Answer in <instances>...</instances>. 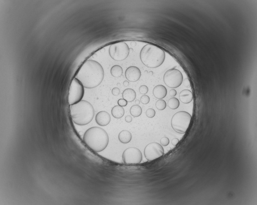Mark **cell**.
Instances as JSON below:
<instances>
[{
  "instance_id": "13",
  "label": "cell",
  "mask_w": 257,
  "mask_h": 205,
  "mask_svg": "<svg viewBox=\"0 0 257 205\" xmlns=\"http://www.w3.org/2000/svg\"><path fill=\"white\" fill-rule=\"evenodd\" d=\"M179 98L183 104H189L193 100V93L188 90H183L179 94Z\"/></svg>"
},
{
  "instance_id": "17",
  "label": "cell",
  "mask_w": 257,
  "mask_h": 205,
  "mask_svg": "<svg viewBox=\"0 0 257 205\" xmlns=\"http://www.w3.org/2000/svg\"><path fill=\"white\" fill-rule=\"evenodd\" d=\"M112 114L114 118L118 119L122 118L124 114V108L119 105L114 106L112 109Z\"/></svg>"
},
{
  "instance_id": "21",
  "label": "cell",
  "mask_w": 257,
  "mask_h": 205,
  "mask_svg": "<svg viewBox=\"0 0 257 205\" xmlns=\"http://www.w3.org/2000/svg\"><path fill=\"white\" fill-rule=\"evenodd\" d=\"M156 106L157 109L160 110H164L166 108V101L162 99H160L156 102Z\"/></svg>"
},
{
  "instance_id": "5",
  "label": "cell",
  "mask_w": 257,
  "mask_h": 205,
  "mask_svg": "<svg viewBox=\"0 0 257 205\" xmlns=\"http://www.w3.org/2000/svg\"><path fill=\"white\" fill-rule=\"evenodd\" d=\"M192 118L191 115L187 112H178L172 118V127L177 133L182 134L185 133L190 124Z\"/></svg>"
},
{
  "instance_id": "26",
  "label": "cell",
  "mask_w": 257,
  "mask_h": 205,
  "mask_svg": "<svg viewBox=\"0 0 257 205\" xmlns=\"http://www.w3.org/2000/svg\"><path fill=\"white\" fill-rule=\"evenodd\" d=\"M128 102L124 99H120L118 101V104L119 106L121 107H124L128 105Z\"/></svg>"
},
{
  "instance_id": "2",
  "label": "cell",
  "mask_w": 257,
  "mask_h": 205,
  "mask_svg": "<svg viewBox=\"0 0 257 205\" xmlns=\"http://www.w3.org/2000/svg\"><path fill=\"white\" fill-rule=\"evenodd\" d=\"M83 140L89 148L95 152L105 150L109 143V137L105 130L100 127H94L85 132Z\"/></svg>"
},
{
  "instance_id": "1",
  "label": "cell",
  "mask_w": 257,
  "mask_h": 205,
  "mask_svg": "<svg viewBox=\"0 0 257 205\" xmlns=\"http://www.w3.org/2000/svg\"><path fill=\"white\" fill-rule=\"evenodd\" d=\"M104 69L96 61L89 60L81 66L75 78L79 80L84 87L93 88L101 83L104 78Z\"/></svg>"
},
{
  "instance_id": "32",
  "label": "cell",
  "mask_w": 257,
  "mask_h": 205,
  "mask_svg": "<svg viewBox=\"0 0 257 205\" xmlns=\"http://www.w3.org/2000/svg\"><path fill=\"white\" fill-rule=\"evenodd\" d=\"M123 85H124V86L127 87V86H128L129 85V82L128 81H124V82H123Z\"/></svg>"
},
{
  "instance_id": "12",
  "label": "cell",
  "mask_w": 257,
  "mask_h": 205,
  "mask_svg": "<svg viewBox=\"0 0 257 205\" xmlns=\"http://www.w3.org/2000/svg\"><path fill=\"white\" fill-rule=\"evenodd\" d=\"M95 121L99 125L105 126L110 123V116L107 112L103 111L97 113L95 118Z\"/></svg>"
},
{
  "instance_id": "4",
  "label": "cell",
  "mask_w": 257,
  "mask_h": 205,
  "mask_svg": "<svg viewBox=\"0 0 257 205\" xmlns=\"http://www.w3.org/2000/svg\"><path fill=\"white\" fill-rule=\"evenodd\" d=\"M165 51L153 44L145 46L140 53L141 62L144 65L150 68L160 67L165 61Z\"/></svg>"
},
{
  "instance_id": "36",
  "label": "cell",
  "mask_w": 257,
  "mask_h": 205,
  "mask_svg": "<svg viewBox=\"0 0 257 205\" xmlns=\"http://www.w3.org/2000/svg\"><path fill=\"white\" fill-rule=\"evenodd\" d=\"M167 151H170V150H171V148H170V147L168 148V149H167Z\"/></svg>"
},
{
  "instance_id": "22",
  "label": "cell",
  "mask_w": 257,
  "mask_h": 205,
  "mask_svg": "<svg viewBox=\"0 0 257 205\" xmlns=\"http://www.w3.org/2000/svg\"><path fill=\"white\" fill-rule=\"evenodd\" d=\"M146 115L149 118H152L155 117L156 115V112L154 109L152 108H149L147 109L146 113Z\"/></svg>"
},
{
  "instance_id": "10",
  "label": "cell",
  "mask_w": 257,
  "mask_h": 205,
  "mask_svg": "<svg viewBox=\"0 0 257 205\" xmlns=\"http://www.w3.org/2000/svg\"><path fill=\"white\" fill-rule=\"evenodd\" d=\"M144 154L148 161H153L163 156V147L157 142H151L145 148Z\"/></svg>"
},
{
  "instance_id": "23",
  "label": "cell",
  "mask_w": 257,
  "mask_h": 205,
  "mask_svg": "<svg viewBox=\"0 0 257 205\" xmlns=\"http://www.w3.org/2000/svg\"><path fill=\"white\" fill-rule=\"evenodd\" d=\"M141 102L143 104H148L150 101V98L148 96L146 95H144L141 96Z\"/></svg>"
},
{
  "instance_id": "30",
  "label": "cell",
  "mask_w": 257,
  "mask_h": 205,
  "mask_svg": "<svg viewBox=\"0 0 257 205\" xmlns=\"http://www.w3.org/2000/svg\"><path fill=\"white\" fill-rule=\"evenodd\" d=\"M169 93H170V96H176V95H177L176 90H174V89H172V90H170Z\"/></svg>"
},
{
  "instance_id": "27",
  "label": "cell",
  "mask_w": 257,
  "mask_h": 205,
  "mask_svg": "<svg viewBox=\"0 0 257 205\" xmlns=\"http://www.w3.org/2000/svg\"><path fill=\"white\" fill-rule=\"evenodd\" d=\"M112 93L114 96H118L120 94V90L119 88H114L112 90Z\"/></svg>"
},
{
  "instance_id": "3",
  "label": "cell",
  "mask_w": 257,
  "mask_h": 205,
  "mask_svg": "<svg viewBox=\"0 0 257 205\" xmlns=\"http://www.w3.org/2000/svg\"><path fill=\"white\" fill-rule=\"evenodd\" d=\"M70 114L74 123L78 125L89 124L93 119L95 110L89 102L85 100L70 105Z\"/></svg>"
},
{
  "instance_id": "33",
  "label": "cell",
  "mask_w": 257,
  "mask_h": 205,
  "mask_svg": "<svg viewBox=\"0 0 257 205\" xmlns=\"http://www.w3.org/2000/svg\"><path fill=\"white\" fill-rule=\"evenodd\" d=\"M135 104L137 105H139L140 104V100H137L135 101Z\"/></svg>"
},
{
  "instance_id": "8",
  "label": "cell",
  "mask_w": 257,
  "mask_h": 205,
  "mask_svg": "<svg viewBox=\"0 0 257 205\" xmlns=\"http://www.w3.org/2000/svg\"><path fill=\"white\" fill-rule=\"evenodd\" d=\"M164 81L168 87L172 88H177L182 83V74L176 69H170L164 75Z\"/></svg>"
},
{
  "instance_id": "18",
  "label": "cell",
  "mask_w": 257,
  "mask_h": 205,
  "mask_svg": "<svg viewBox=\"0 0 257 205\" xmlns=\"http://www.w3.org/2000/svg\"><path fill=\"white\" fill-rule=\"evenodd\" d=\"M123 70L122 67L119 65H115L111 69V73L113 77H119L123 74Z\"/></svg>"
},
{
  "instance_id": "24",
  "label": "cell",
  "mask_w": 257,
  "mask_h": 205,
  "mask_svg": "<svg viewBox=\"0 0 257 205\" xmlns=\"http://www.w3.org/2000/svg\"><path fill=\"white\" fill-rule=\"evenodd\" d=\"M148 88L145 85H142L139 88L140 92L142 95H145L148 92Z\"/></svg>"
},
{
  "instance_id": "31",
  "label": "cell",
  "mask_w": 257,
  "mask_h": 205,
  "mask_svg": "<svg viewBox=\"0 0 257 205\" xmlns=\"http://www.w3.org/2000/svg\"><path fill=\"white\" fill-rule=\"evenodd\" d=\"M125 120L126 122H127V123H130V122H132V117H131V116H127L125 117Z\"/></svg>"
},
{
  "instance_id": "15",
  "label": "cell",
  "mask_w": 257,
  "mask_h": 205,
  "mask_svg": "<svg viewBox=\"0 0 257 205\" xmlns=\"http://www.w3.org/2000/svg\"><path fill=\"white\" fill-rule=\"evenodd\" d=\"M122 96L123 99H125L128 102H131L136 99L137 95L133 89L128 88L123 91Z\"/></svg>"
},
{
  "instance_id": "19",
  "label": "cell",
  "mask_w": 257,
  "mask_h": 205,
  "mask_svg": "<svg viewBox=\"0 0 257 205\" xmlns=\"http://www.w3.org/2000/svg\"><path fill=\"white\" fill-rule=\"evenodd\" d=\"M130 113L131 115L134 117H138L141 115L142 113V109L141 106L138 105H134L131 108Z\"/></svg>"
},
{
  "instance_id": "11",
  "label": "cell",
  "mask_w": 257,
  "mask_h": 205,
  "mask_svg": "<svg viewBox=\"0 0 257 205\" xmlns=\"http://www.w3.org/2000/svg\"><path fill=\"white\" fill-rule=\"evenodd\" d=\"M126 78L131 82H136L141 77V72L138 67L135 66L130 67L127 69L125 72Z\"/></svg>"
},
{
  "instance_id": "35",
  "label": "cell",
  "mask_w": 257,
  "mask_h": 205,
  "mask_svg": "<svg viewBox=\"0 0 257 205\" xmlns=\"http://www.w3.org/2000/svg\"><path fill=\"white\" fill-rule=\"evenodd\" d=\"M153 74V72H152V71H150V72H149V75H150V76H152Z\"/></svg>"
},
{
  "instance_id": "25",
  "label": "cell",
  "mask_w": 257,
  "mask_h": 205,
  "mask_svg": "<svg viewBox=\"0 0 257 205\" xmlns=\"http://www.w3.org/2000/svg\"><path fill=\"white\" fill-rule=\"evenodd\" d=\"M160 143L163 146H166L169 144V140L167 137H162L160 140Z\"/></svg>"
},
{
  "instance_id": "6",
  "label": "cell",
  "mask_w": 257,
  "mask_h": 205,
  "mask_svg": "<svg viewBox=\"0 0 257 205\" xmlns=\"http://www.w3.org/2000/svg\"><path fill=\"white\" fill-rule=\"evenodd\" d=\"M84 94V87L75 77L71 81L68 93V104L70 105L77 104L82 100Z\"/></svg>"
},
{
  "instance_id": "20",
  "label": "cell",
  "mask_w": 257,
  "mask_h": 205,
  "mask_svg": "<svg viewBox=\"0 0 257 205\" xmlns=\"http://www.w3.org/2000/svg\"><path fill=\"white\" fill-rule=\"evenodd\" d=\"M179 100L176 98H172L169 99L168 103V106L170 109H177L179 106Z\"/></svg>"
},
{
  "instance_id": "7",
  "label": "cell",
  "mask_w": 257,
  "mask_h": 205,
  "mask_svg": "<svg viewBox=\"0 0 257 205\" xmlns=\"http://www.w3.org/2000/svg\"><path fill=\"white\" fill-rule=\"evenodd\" d=\"M109 54L114 60H124L128 58L130 50L128 44L124 42H119L112 44L109 48Z\"/></svg>"
},
{
  "instance_id": "14",
  "label": "cell",
  "mask_w": 257,
  "mask_h": 205,
  "mask_svg": "<svg viewBox=\"0 0 257 205\" xmlns=\"http://www.w3.org/2000/svg\"><path fill=\"white\" fill-rule=\"evenodd\" d=\"M167 93V89L163 85H158L154 88L153 94L155 97L157 99H163L166 96Z\"/></svg>"
},
{
  "instance_id": "16",
  "label": "cell",
  "mask_w": 257,
  "mask_h": 205,
  "mask_svg": "<svg viewBox=\"0 0 257 205\" xmlns=\"http://www.w3.org/2000/svg\"><path fill=\"white\" fill-rule=\"evenodd\" d=\"M132 138V134L128 130H123L119 133V139L120 141L123 144L130 142Z\"/></svg>"
},
{
  "instance_id": "29",
  "label": "cell",
  "mask_w": 257,
  "mask_h": 205,
  "mask_svg": "<svg viewBox=\"0 0 257 205\" xmlns=\"http://www.w3.org/2000/svg\"><path fill=\"white\" fill-rule=\"evenodd\" d=\"M184 85L186 86V87H190V82L189 80H188V79H185V80H184Z\"/></svg>"
},
{
  "instance_id": "9",
  "label": "cell",
  "mask_w": 257,
  "mask_h": 205,
  "mask_svg": "<svg viewBox=\"0 0 257 205\" xmlns=\"http://www.w3.org/2000/svg\"><path fill=\"white\" fill-rule=\"evenodd\" d=\"M142 155L141 151L136 147H129L123 152V160L127 165H137L142 161Z\"/></svg>"
},
{
  "instance_id": "28",
  "label": "cell",
  "mask_w": 257,
  "mask_h": 205,
  "mask_svg": "<svg viewBox=\"0 0 257 205\" xmlns=\"http://www.w3.org/2000/svg\"><path fill=\"white\" fill-rule=\"evenodd\" d=\"M179 140L178 139L175 138L172 140L171 143L172 144L173 146H175L179 143Z\"/></svg>"
},
{
  "instance_id": "34",
  "label": "cell",
  "mask_w": 257,
  "mask_h": 205,
  "mask_svg": "<svg viewBox=\"0 0 257 205\" xmlns=\"http://www.w3.org/2000/svg\"><path fill=\"white\" fill-rule=\"evenodd\" d=\"M136 45V43L135 42H132V43H131V45L132 46L134 47Z\"/></svg>"
}]
</instances>
